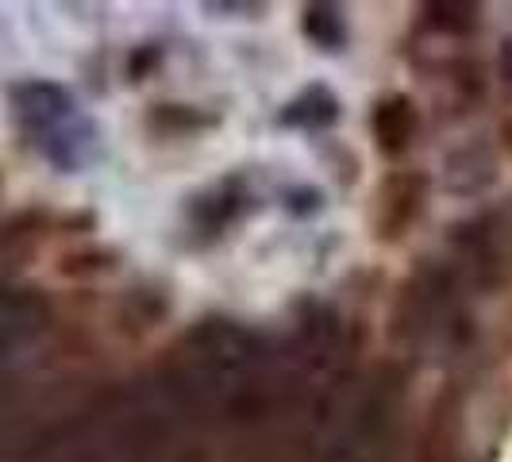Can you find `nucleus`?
I'll use <instances>...</instances> for the list:
<instances>
[{
  "label": "nucleus",
  "mask_w": 512,
  "mask_h": 462,
  "mask_svg": "<svg viewBox=\"0 0 512 462\" xmlns=\"http://www.w3.org/2000/svg\"><path fill=\"white\" fill-rule=\"evenodd\" d=\"M405 409V374L382 362L351 378L316 428L308 462H389Z\"/></svg>",
  "instance_id": "f257e3e1"
},
{
  "label": "nucleus",
  "mask_w": 512,
  "mask_h": 462,
  "mask_svg": "<svg viewBox=\"0 0 512 462\" xmlns=\"http://www.w3.org/2000/svg\"><path fill=\"white\" fill-rule=\"evenodd\" d=\"M393 335L412 347H432V343L455 347L470 335L466 293L447 270V262H424L409 274L393 305Z\"/></svg>",
  "instance_id": "f03ea898"
},
{
  "label": "nucleus",
  "mask_w": 512,
  "mask_h": 462,
  "mask_svg": "<svg viewBox=\"0 0 512 462\" xmlns=\"http://www.w3.org/2000/svg\"><path fill=\"white\" fill-rule=\"evenodd\" d=\"M12 104H16V120L24 124L27 135L51 154L54 162L70 166L77 151V112L70 93L51 81H24L12 89Z\"/></svg>",
  "instance_id": "7ed1b4c3"
},
{
  "label": "nucleus",
  "mask_w": 512,
  "mask_h": 462,
  "mask_svg": "<svg viewBox=\"0 0 512 462\" xmlns=\"http://www.w3.org/2000/svg\"><path fill=\"white\" fill-rule=\"evenodd\" d=\"M51 332V305L24 285H0V370L20 362Z\"/></svg>",
  "instance_id": "20e7f679"
},
{
  "label": "nucleus",
  "mask_w": 512,
  "mask_h": 462,
  "mask_svg": "<svg viewBox=\"0 0 512 462\" xmlns=\"http://www.w3.org/2000/svg\"><path fill=\"white\" fill-rule=\"evenodd\" d=\"M370 131H374V139H378V147L385 154H405L416 143L420 112H416V104L409 97L393 93V97L378 101L374 116H370Z\"/></svg>",
  "instance_id": "39448f33"
},
{
  "label": "nucleus",
  "mask_w": 512,
  "mask_h": 462,
  "mask_svg": "<svg viewBox=\"0 0 512 462\" xmlns=\"http://www.w3.org/2000/svg\"><path fill=\"white\" fill-rule=\"evenodd\" d=\"M424 208V181L420 178H393L385 181L382 193V235H401L409 220Z\"/></svg>",
  "instance_id": "423d86ee"
},
{
  "label": "nucleus",
  "mask_w": 512,
  "mask_h": 462,
  "mask_svg": "<svg viewBox=\"0 0 512 462\" xmlns=\"http://www.w3.org/2000/svg\"><path fill=\"white\" fill-rule=\"evenodd\" d=\"M428 24L447 35H466L478 27V8L474 4H428Z\"/></svg>",
  "instance_id": "0eeeda50"
},
{
  "label": "nucleus",
  "mask_w": 512,
  "mask_h": 462,
  "mask_svg": "<svg viewBox=\"0 0 512 462\" xmlns=\"http://www.w3.org/2000/svg\"><path fill=\"white\" fill-rule=\"evenodd\" d=\"M305 31L316 39V43H320V47H335V43L343 39V27H339L335 8H308Z\"/></svg>",
  "instance_id": "6e6552de"
},
{
  "label": "nucleus",
  "mask_w": 512,
  "mask_h": 462,
  "mask_svg": "<svg viewBox=\"0 0 512 462\" xmlns=\"http://www.w3.org/2000/svg\"><path fill=\"white\" fill-rule=\"evenodd\" d=\"M501 74H505V81H509L512 89V39L505 43V51H501Z\"/></svg>",
  "instance_id": "1a4fd4ad"
},
{
  "label": "nucleus",
  "mask_w": 512,
  "mask_h": 462,
  "mask_svg": "<svg viewBox=\"0 0 512 462\" xmlns=\"http://www.w3.org/2000/svg\"><path fill=\"white\" fill-rule=\"evenodd\" d=\"M505 131H509V143H512V124H509V128H505Z\"/></svg>",
  "instance_id": "9d476101"
}]
</instances>
